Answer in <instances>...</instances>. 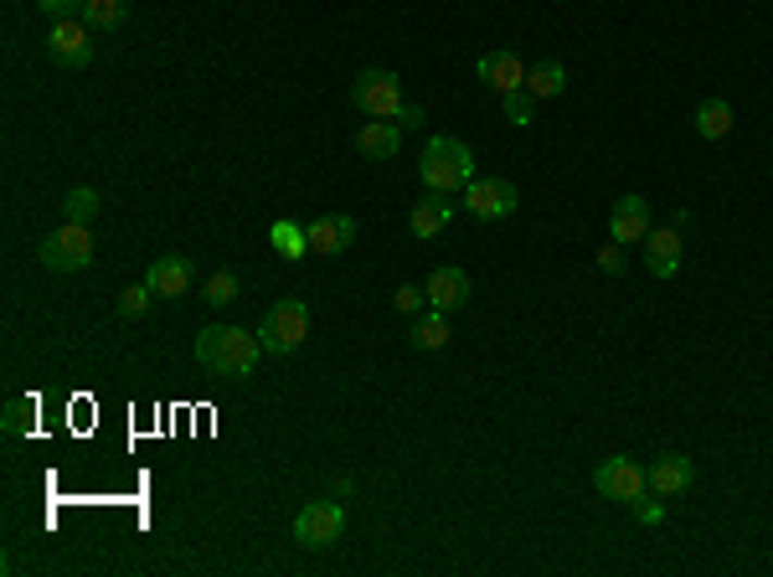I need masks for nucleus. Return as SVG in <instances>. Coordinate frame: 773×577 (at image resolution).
<instances>
[{
	"label": "nucleus",
	"instance_id": "obj_12",
	"mask_svg": "<svg viewBox=\"0 0 773 577\" xmlns=\"http://www.w3.org/2000/svg\"><path fill=\"white\" fill-rule=\"evenodd\" d=\"M475 73H479V83H490V88H496L500 99L515 93V88H526V67H521L515 52H485V58L475 62Z\"/></svg>",
	"mask_w": 773,
	"mask_h": 577
},
{
	"label": "nucleus",
	"instance_id": "obj_9",
	"mask_svg": "<svg viewBox=\"0 0 773 577\" xmlns=\"http://www.w3.org/2000/svg\"><path fill=\"white\" fill-rule=\"evenodd\" d=\"M464 206H470L479 222H506L515 206H521V191H515L511 180L485 176V180H470V186H464Z\"/></svg>",
	"mask_w": 773,
	"mask_h": 577
},
{
	"label": "nucleus",
	"instance_id": "obj_4",
	"mask_svg": "<svg viewBox=\"0 0 773 577\" xmlns=\"http://www.w3.org/2000/svg\"><path fill=\"white\" fill-rule=\"evenodd\" d=\"M37 259H41V268H52V274H83V268L93 263V238H88L83 222H62L52 238H41Z\"/></svg>",
	"mask_w": 773,
	"mask_h": 577
},
{
	"label": "nucleus",
	"instance_id": "obj_23",
	"mask_svg": "<svg viewBox=\"0 0 773 577\" xmlns=\"http://www.w3.org/2000/svg\"><path fill=\"white\" fill-rule=\"evenodd\" d=\"M62 217L88 227V222L99 217V191H93V186H73V191H67V201H62Z\"/></svg>",
	"mask_w": 773,
	"mask_h": 577
},
{
	"label": "nucleus",
	"instance_id": "obj_2",
	"mask_svg": "<svg viewBox=\"0 0 773 577\" xmlns=\"http://www.w3.org/2000/svg\"><path fill=\"white\" fill-rule=\"evenodd\" d=\"M423 180H428V191H464L470 180H475V155H470V145L464 140H449V135H434V140L423 145Z\"/></svg>",
	"mask_w": 773,
	"mask_h": 577
},
{
	"label": "nucleus",
	"instance_id": "obj_24",
	"mask_svg": "<svg viewBox=\"0 0 773 577\" xmlns=\"http://www.w3.org/2000/svg\"><path fill=\"white\" fill-rule=\"evenodd\" d=\"M124 16H129L124 0H88V5H83V21H88L93 32H114Z\"/></svg>",
	"mask_w": 773,
	"mask_h": 577
},
{
	"label": "nucleus",
	"instance_id": "obj_3",
	"mask_svg": "<svg viewBox=\"0 0 773 577\" xmlns=\"http://www.w3.org/2000/svg\"><path fill=\"white\" fill-rule=\"evenodd\" d=\"M304 336H310V310L299 299H278V304H269V315L258 319L263 356H295L304 346Z\"/></svg>",
	"mask_w": 773,
	"mask_h": 577
},
{
	"label": "nucleus",
	"instance_id": "obj_34",
	"mask_svg": "<svg viewBox=\"0 0 773 577\" xmlns=\"http://www.w3.org/2000/svg\"><path fill=\"white\" fill-rule=\"evenodd\" d=\"M671 227H675V233H686V227H691V212H686V206H675V212H671Z\"/></svg>",
	"mask_w": 773,
	"mask_h": 577
},
{
	"label": "nucleus",
	"instance_id": "obj_31",
	"mask_svg": "<svg viewBox=\"0 0 773 577\" xmlns=\"http://www.w3.org/2000/svg\"><path fill=\"white\" fill-rule=\"evenodd\" d=\"M598 268H603V274H624V242H614V248H598Z\"/></svg>",
	"mask_w": 773,
	"mask_h": 577
},
{
	"label": "nucleus",
	"instance_id": "obj_1",
	"mask_svg": "<svg viewBox=\"0 0 773 577\" xmlns=\"http://www.w3.org/2000/svg\"><path fill=\"white\" fill-rule=\"evenodd\" d=\"M258 356H263V346H258L253 330H238V325H207L197 336V361L207 372H217V377H253Z\"/></svg>",
	"mask_w": 773,
	"mask_h": 577
},
{
	"label": "nucleus",
	"instance_id": "obj_32",
	"mask_svg": "<svg viewBox=\"0 0 773 577\" xmlns=\"http://www.w3.org/2000/svg\"><path fill=\"white\" fill-rule=\"evenodd\" d=\"M635 516L645 520V526H660V520H665V505H660V500H645V496H639V500H635Z\"/></svg>",
	"mask_w": 773,
	"mask_h": 577
},
{
	"label": "nucleus",
	"instance_id": "obj_14",
	"mask_svg": "<svg viewBox=\"0 0 773 577\" xmlns=\"http://www.w3.org/2000/svg\"><path fill=\"white\" fill-rule=\"evenodd\" d=\"M423 289H428V304L444 310V315L459 310V304H470V274H464V268H434Z\"/></svg>",
	"mask_w": 773,
	"mask_h": 577
},
{
	"label": "nucleus",
	"instance_id": "obj_18",
	"mask_svg": "<svg viewBox=\"0 0 773 577\" xmlns=\"http://www.w3.org/2000/svg\"><path fill=\"white\" fill-rule=\"evenodd\" d=\"M357 150L366 160H392L397 150H402V124H387V120L361 124V129H357Z\"/></svg>",
	"mask_w": 773,
	"mask_h": 577
},
{
	"label": "nucleus",
	"instance_id": "obj_21",
	"mask_svg": "<svg viewBox=\"0 0 773 577\" xmlns=\"http://www.w3.org/2000/svg\"><path fill=\"white\" fill-rule=\"evenodd\" d=\"M568 88V67L562 62H536L532 73H526V93L532 99H557Z\"/></svg>",
	"mask_w": 773,
	"mask_h": 577
},
{
	"label": "nucleus",
	"instance_id": "obj_15",
	"mask_svg": "<svg viewBox=\"0 0 773 577\" xmlns=\"http://www.w3.org/2000/svg\"><path fill=\"white\" fill-rule=\"evenodd\" d=\"M650 248H645V263H650L654 279H675L681 274V233L675 227H650Z\"/></svg>",
	"mask_w": 773,
	"mask_h": 577
},
{
	"label": "nucleus",
	"instance_id": "obj_17",
	"mask_svg": "<svg viewBox=\"0 0 773 577\" xmlns=\"http://www.w3.org/2000/svg\"><path fill=\"white\" fill-rule=\"evenodd\" d=\"M145 284L155 289L160 299H180L186 289H191V263L176 259V253H165V259L150 263V274H145Z\"/></svg>",
	"mask_w": 773,
	"mask_h": 577
},
{
	"label": "nucleus",
	"instance_id": "obj_11",
	"mask_svg": "<svg viewBox=\"0 0 773 577\" xmlns=\"http://www.w3.org/2000/svg\"><path fill=\"white\" fill-rule=\"evenodd\" d=\"M304 233H310V253L340 259V253L357 242V217H315Z\"/></svg>",
	"mask_w": 773,
	"mask_h": 577
},
{
	"label": "nucleus",
	"instance_id": "obj_33",
	"mask_svg": "<svg viewBox=\"0 0 773 577\" xmlns=\"http://www.w3.org/2000/svg\"><path fill=\"white\" fill-rule=\"evenodd\" d=\"M397 124H402V129H417V124H423V109H417V103H408V109L397 114Z\"/></svg>",
	"mask_w": 773,
	"mask_h": 577
},
{
	"label": "nucleus",
	"instance_id": "obj_30",
	"mask_svg": "<svg viewBox=\"0 0 773 577\" xmlns=\"http://www.w3.org/2000/svg\"><path fill=\"white\" fill-rule=\"evenodd\" d=\"M83 5H88V0H37V11H47L52 21H73V16H83Z\"/></svg>",
	"mask_w": 773,
	"mask_h": 577
},
{
	"label": "nucleus",
	"instance_id": "obj_5",
	"mask_svg": "<svg viewBox=\"0 0 773 577\" xmlns=\"http://www.w3.org/2000/svg\"><path fill=\"white\" fill-rule=\"evenodd\" d=\"M340 537H346V511L336 500H310L295 516V541L304 552H331Z\"/></svg>",
	"mask_w": 773,
	"mask_h": 577
},
{
	"label": "nucleus",
	"instance_id": "obj_10",
	"mask_svg": "<svg viewBox=\"0 0 773 577\" xmlns=\"http://www.w3.org/2000/svg\"><path fill=\"white\" fill-rule=\"evenodd\" d=\"M609 238L624 242V248L650 238V201L645 197H619L614 212H609Z\"/></svg>",
	"mask_w": 773,
	"mask_h": 577
},
{
	"label": "nucleus",
	"instance_id": "obj_27",
	"mask_svg": "<svg viewBox=\"0 0 773 577\" xmlns=\"http://www.w3.org/2000/svg\"><path fill=\"white\" fill-rule=\"evenodd\" d=\"M0 428H5L11 438H26V434H32V402H26V398H11V402H5V418H0Z\"/></svg>",
	"mask_w": 773,
	"mask_h": 577
},
{
	"label": "nucleus",
	"instance_id": "obj_26",
	"mask_svg": "<svg viewBox=\"0 0 773 577\" xmlns=\"http://www.w3.org/2000/svg\"><path fill=\"white\" fill-rule=\"evenodd\" d=\"M201 294H207V304H212V310H222V304H233V299H238V274H227V268H222V274H212Z\"/></svg>",
	"mask_w": 773,
	"mask_h": 577
},
{
	"label": "nucleus",
	"instance_id": "obj_20",
	"mask_svg": "<svg viewBox=\"0 0 773 577\" xmlns=\"http://www.w3.org/2000/svg\"><path fill=\"white\" fill-rule=\"evenodd\" d=\"M269 242L278 248V259H289V263H299L304 253H310V233H304L299 222H289V217H278L274 227H269Z\"/></svg>",
	"mask_w": 773,
	"mask_h": 577
},
{
	"label": "nucleus",
	"instance_id": "obj_22",
	"mask_svg": "<svg viewBox=\"0 0 773 577\" xmlns=\"http://www.w3.org/2000/svg\"><path fill=\"white\" fill-rule=\"evenodd\" d=\"M408 340H413L417 351H438V346H449V315H444V310H434V315H417L413 330H408Z\"/></svg>",
	"mask_w": 773,
	"mask_h": 577
},
{
	"label": "nucleus",
	"instance_id": "obj_13",
	"mask_svg": "<svg viewBox=\"0 0 773 577\" xmlns=\"http://www.w3.org/2000/svg\"><path fill=\"white\" fill-rule=\"evenodd\" d=\"M650 475V490L654 496H681V490H691V479H696V464L686 454H660L645 469Z\"/></svg>",
	"mask_w": 773,
	"mask_h": 577
},
{
	"label": "nucleus",
	"instance_id": "obj_25",
	"mask_svg": "<svg viewBox=\"0 0 773 577\" xmlns=\"http://www.w3.org/2000/svg\"><path fill=\"white\" fill-rule=\"evenodd\" d=\"M150 284H129V289H120V299H114V315L120 319H139L145 310H150Z\"/></svg>",
	"mask_w": 773,
	"mask_h": 577
},
{
	"label": "nucleus",
	"instance_id": "obj_16",
	"mask_svg": "<svg viewBox=\"0 0 773 577\" xmlns=\"http://www.w3.org/2000/svg\"><path fill=\"white\" fill-rule=\"evenodd\" d=\"M449 222H454V201H449V191H428V197L413 206L408 227H413V238H438Z\"/></svg>",
	"mask_w": 773,
	"mask_h": 577
},
{
	"label": "nucleus",
	"instance_id": "obj_7",
	"mask_svg": "<svg viewBox=\"0 0 773 577\" xmlns=\"http://www.w3.org/2000/svg\"><path fill=\"white\" fill-rule=\"evenodd\" d=\"M594 490L598 496H609L619 500V505H635L645 490H650V475H645V464L629 454H614V459H603L594 469Z\"/></svg>",
	"mask_w": 773,
	"mask_h": 577
},
{
	"label": "nucleus",
	"instance_id": "obj_6",
	"mask_svg": "<svg viewBox=\"0 0 773 577\" xmlns=\"http://www.w3.org/2000/svg\"><path fill=\"white\" fill-rule=\"evenodd\" d=\"M351 103H357L361 114H372V120H397L408 103H402V78L387 73V67H372V73H361L351 83Z\"/></svg>",
	"mask_w": 773,
	"mask_h": 577
},
{
	"label": "nucleus",
	"instance_id": "obj_19",
	"mask_svg": "<svg viewBox=\"0 0 773 577\" xmlns=\"http://www.w3.org/2000/svg\"><path fill=\"white\" fill-rule=\"evenodd\" d=\"M696 135L701 140H727L733 135V103L727 99H707L696 109Z\"/></svg>",
	"mask_w": 773,
	"mask_h": 577
},
{
	"label": "nucleus",
	"instance_id": "obj_28",
	"mask_svg": "<svg viewBox=\"0 0 773 577\" xmlns=\"http://www.w3.org/2000/svg\"><path fill=\"white\" fill-rule=\"evenodd\" d=\"M532 93H526V88H515V93H506V99H500V109H506V120L511 124H521V129H526V124H532Z\"/></svg>",
	"mask_w": 773,
	"mask_h": 577
},
{
	"label": "nucleus",
	"instance_id": "obj_29",
	"mask_svg": "<svg viewBox=\"0 0 773 577\" xmlns=\"http://www.w3.org/2000/svg\"><path fill=\"white\" fill-rule=\"evenodd\" d=\"M423 299H428V289H417V284H402L392 294V304H397V315H417L423 310Z\"/></svg>",
	"mask_w": 773,
	"mask_h": 577
},
{
	"label": "nucleus",
	"instance_id": "obj_8",
	"mask_svg": "<svg viewBox=\"0 0 773 577\" xmlns=\"http://www.w3.org/2000/svg\"><path fill=\"white\" fill-rule=\"evenodd\" d=\"M88 32H93V26H88L83 16L52 21V32H47V52H52V62L67 67V73L88 67V62H93V37H88Z\"/></svg>",
	"mask_w": 773,
	"mask_h": 577
}]
</instances>
